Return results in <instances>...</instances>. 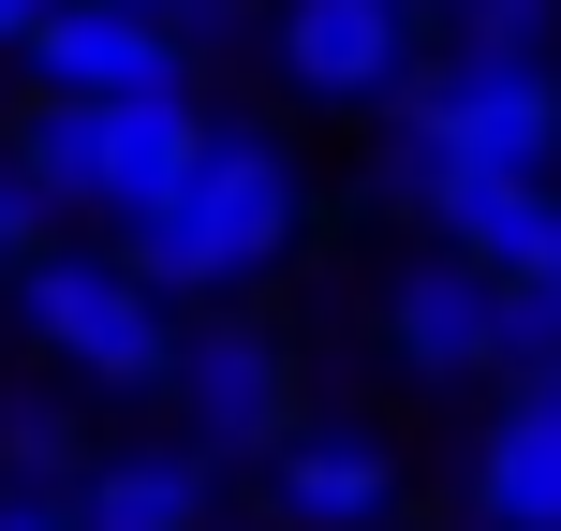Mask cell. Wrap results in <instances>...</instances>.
<instances>
[{
	"label": "cell",
	"instance_id": "7",
	"mask_svg": "<svg viewBox=\"0 0 561 531\" xmlns=\"http://www.w3.org/2000/svg\"><path fill=\"white\" fill-rule=\"evenodd\" d=\"M369 325H385V355L414 369V384H488V369H503L517 296H503V280H473L458 252H428V266L385 280V310H369Z\"/></svg>",
	"mask_w": 561,
	"mask_h": 531
},
{
	"label": "cell",
	"instance_id": "15",
	"mask_svg": "<svg viewBox=\"0 0 561 531\" xmlns=\"http://www.w3.org/2000/svg\"><path fill=\"white\" fill-rule=\"evenodd\" d=\"M30 252H45V193H30L15 148H0V266H30Z\"/></svg>",
	"mask_w": 561,
	"mask_h": 531
},
{
	"label": "cell",
	"instance_id": "12",
	"mask_svg": "<svg viewBox=\"0 0 561 531\" xmlns=\"http://www.w3.org/2000/svg\"><path fill=\"white\" fill-rule=\"evenodd\" d=\"M15 177L45 193V222L75 207V222H104V104H15Z\"/></svg>",
	"mask_w": 561,
	"mask_h": 531
},
{
	"label": "cell",
	"instance_id": "6",
	"mask_svg": "<svg viewBox=\"0 0 561 531\" xmlns=\"http://www.w3.org/2000/svg\"><path fill=\"white\" fill-rule=\"evenodd\" d=\"M148 89H193V45L163 15H118V0H59L45 15L30 104H148Z\"/></svg>",
	"mask_w": 561,
	"mask_h": 531
},
{
	"label": "cell",
	"instance_id": "4",
	"mask_svg": "<svg viewBox=\"0 0 561 531\" xmlns=\"http://www.w3.org/2000/svg\"><path fill=\"white\" fill-rule=\"evenodd\" d=\"M178 443L193 458H266L296 443V355H280V325H252V310H222V325H193L178 339Z\"/></svg>",
	"mask_w": 561,
	"mask_h": 531
},
{
	"label": "cell",
	"instance_id": "1",
	"mask_svg": "<svg viewBox=\"0 0 561 531\" xmlns=\"http://www.w3.org/2000/svg\"><path fill=\"white\" fill-rule=\"evenodd\" d=\"M561 193V59H428L414 104L385 134V193L444 207V193Z\"/></svg>",
	"mask_w": 561,
	"mask_h": 531
},
{
	"label": "cell",
	"instance_id": "13",
	"mask_svg": "<svg viewBox=\"0 0 561 531\" xmlns=\"http://www.w3.org/2000/svg\"><path fill=\"white\" fill-rule=\"evenodd\" d=\"M444 59H561V0H428Z\"/></svg>",
	"mask_w": 561,
	"mask_h": 531
},
{
	"label": "cell",
	"instance_id": "8",
	"mask_svg": "<svg viewBox=\"0 0 561 531\" xmlns=\"http://www.w3.org/2000/svg\"><path fill=\"white\" fill-rule=\"evenodd\" d=\"M266 503L296 531H385L399 517V458L369 414H296V443L266 458Z\"/></svg>",
	"mask_w": 561,
	"mask_h": 531
},
{
	"label": "cell",
	"instance_id": "9",
	"mask_svg": "<svg viewBox=\"0 0 561 531\" xmlns=\"http://www.w3.org/2000/svg\"><path fill=\"white\" fill-rule=\"evenodd\" d=\"M473 531H561V384H517L473 428Z\"/></svg>",
	"mask_w": 561,
	"mask_h": 531
},
{
	"label": "cell",
	"instance_id": "16",
	"mask_svg": "<svg viewBox=\"0 0 561 531\" xmlns=\"http://www.w3.org/2000/svg\"><path fill=\"white\" fill-rule=\"evenodd\" d=\"M0 531H89L75 487H0Z\"/></svg>",
	"mask_w": 561,
	"mask_h": 531
},
{
	"label": "cell",
	"instance_id": "19",
	"mask_svg": "<svg viewBox=\"0 0 561 531\" xmlns=\"http://www.w3.org/2000/svg\"><path fill=\"white\" fill-rule=\"evenodd\" d=\"M547 296H561V266H547Z\"/></svg>",
	"mask_w": 561,
	"mask_h": 531
},
{
	"label": "cell",
	"instance_id": "3",
	"mask_svg": "<svg viewBox=\"0 0 561 531\" xmlns=\"http://www.w3.org/2000/svg\"><path fill=\"white\" fill-rule=\"evenodd\" d=\"M296 236H310L296 148H280V134H207V163L178 177V207H163V222H134L118 252L163 280V296H252Z\"/></svg>",
	"mask_w": 561,
	"mask_h": 531
},
{
	"label": "cell",
	"instance_id": "18",
	"mask_svg": "<svg viewBox=\"0 0 561 531\" xmlns=\"http://www.w3.org/2000/svg\"><path fill=\"white\" fill-rule=\"evenodd\" d=\"M0 296H15V266H0Z\"/></svg>",
	"mask_w": 561,
	"mask_h": 531
},
{
	"label": "cell",
	"instance_id": "20",
	"mask_svg": "<svg viewBox=\"0 0 561 531\" xmlns=\"http://www.w3.org/2000/svg\"><path fill=\"white\" fill-rule=\"evenodd\" d=\"M0 134H15V118H0Z\"/></svg>",
	"mask_w": 561,
	"mask_h": 531
},
{
	"label": "cell",
	"instance_id": "11",
	"mask_svg": "<svg viewBox=\"0 0 561 531\" xmlns=\"http://www.w3.org/2000/svg\"><path fill=\"white\" fill-rule=\"evenodd\" d=\"M428 222H444V252L473 266V280H503V296H547V266H561V193H517V177L444 193Z\"/></svg>",
	"mask_w": 561,
	"mask_h": 531
},
{
	"label": "cell",
	"instance_id": "14",
	"mask_svg": "<svg viewBox=\"0 0 561 531\" xmlns=\"http://www.w3.org/2000/svg\"><path fill=\"white\" fill-rule=\"evenodd\" d=\"M89 458H104V443H89V428L59 414L45 384H30V399H0V487H75Z\"/></svg>",
	"mask_w": 561,
	"mask_h": 531
},
{
	"label": "cell",
	"instance_id": "5",
	"mask_svg": "<svg viewBox=\"0 0 561 531\" xmlns=\"http://www.w3.org/2000/svg\"><path fill=\"white\" fill-rule=\"evenodd\" d=\"M266 45H280V74L310 104H414V74L444 59L428 45V0H280Z\"/></svg>",
	"mask_w": 561,
	"mask_h": 531
},
{
	"label": "cell",
	"instance_id": "17",
	"mask_svg": "<svg viewBox=\"0 0 561 531\" xmlns=\"http://www.w3.org/2000/svg\"><path fill=\"white\" fill-rule=\"evenodd\" d=\"M45 15H59V0H0V59H30V45H45Z\"/></svg>",
	"mask_w": 561,
	"mask_h": 531
},
{
	"label": "cell",
	"instance_id": "10",
	"mask_svg": "<svg viewBox=\"0 0 561 531\" xmlns=\"http://www.w3.org/2000/svg\"><path fill=\"white\" fill-rule=\"evenodd\" d=\"M207 487H222V458H193V443H104L75 473V517L89 531H222Z\"/></svg>",
	"mask_w": 561,
	"mask_h": 531
},
{
	"label": "cell",
	"instance_id": "2",
	"mask_svg": "<svg viewBox=\"0 0 561 531\" xmlns=\"http://www.w3.org/2000/svg\"><path fill=\"white\" fill-rule=\"evenodd\" d=\"M0 310H15V339L59 369V384H104V399H163L178 384V339H193L178 296L118 252V236H104V252H89V236H45Z\"/></svg>",
	"mask_w": 561,
	"mask_h": 531
}]
</instances>
